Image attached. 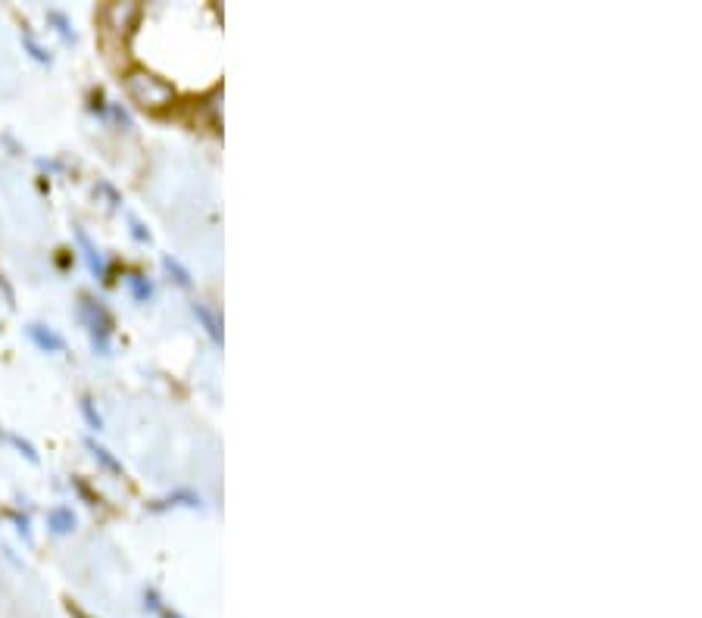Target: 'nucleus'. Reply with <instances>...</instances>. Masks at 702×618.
Listing matches in <instances>:
<instances>
[]
</instances>
